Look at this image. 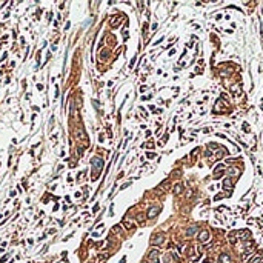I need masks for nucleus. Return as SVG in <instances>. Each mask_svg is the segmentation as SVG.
I'll list each match as a JSON object with an SVG mask.
<instances>
[{
  "instance_id": "f257e3e1",
  "label": "nucleus",
  "mask_w": 263,
  "mask_h": 263,
  "mask_svg": "<svg viewBox=\"0 0 263 263\" xmlns=\"http://www.w3.org/2000/svg\"><path fill=\"white\" fill-rule=\"evenodd\" d=\"M162 242H163V234H157V235L151 237V243L152 245H160Z\"/></svg>"
},
{
  "instance_id": "f03ea898",
  "label": "nucleus",
  "mask_w": 263,
  "mask_h": 263,
  "mask_svg": "<svg viewBox=\"0 0 263 263\" xmlns=\"http://www.w3.org/2000/svg\"><path fill=\"white\" fill-rule=\"evenodd\" d=\"M160 212V206H155V208H151L148 211V217L149 218H152V217H155L157 214Z\"/></svg>"
},
{
  "instance_id": "7ed1b4c3",
  "label": "nucleus",
  "mask_w": 263,
  "mask_h": 263,
  "mask_svg": "<svg viewBox=\"0 0 263 263\" xmlns=\"http://www.w3.org/2000/svg\"><path fill=\"white\" fill-rule=\"evenodd\" d=\"M208 237H209V234H208L206 231H203V232H202V234L198 235V239H200V242H203V243H205V242H208Z\"/></svg>"
},
{
  "instance_id": "20e7f679",
  "label": "nucleus",
  "mask_w": 263,
  "mask_h": 263,
  "mask_svg": "<svg viewBox=\"0 0 263 263\" xmlns=\"http://www.w3.org/2000/svg\"><path fill=\"white\" fill-rule=\"evenodd\" d=\"M220 262H222V263H229L231 260H229V257H228L226 254H223V255L220 257Z\"/></svg>"
}]
</instances>
